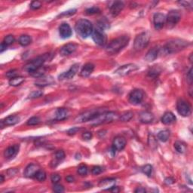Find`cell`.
<instances>
[{"label": "cell", "mask_w": 193, "mask_h": 193, "mask_svg": "<svg viewBox=\"0 0 193 193\" xmlns=\"http://www.w3.org/2000/svg\"><path fill=\"white\" fill-rule=\"evenodd\" d=\"M189 46V42L185 41L183 39H170L163 46L162 50L165 55H172V54L177 53V52L182 51Z\"/></svg>", "instance_id": "cell-1"}, {"label": "cell", "mask_w": 193, "mask_h": 193, "mask_svg": "<svg viewBox=\"0 0 193 193\" xmlns=\"http://www.w3.org/2000/svg\"><path fill=\"white\" fill-rule=\"evenodd\" d=\"M129 40V37L127 36H122L116 38L109 43L107 48H106V51H107V54L110 55H116V54L119 53L121 50H122L125 46H128Z\"/></svg>", "instance_id": "cell-2"}, {"label": "cell", "mask_w": 193, "mask_h": 193, "mask_svg": "<svg viewBox=\"0 0 193 193\" xmlns=\"http://www.w3.org/2000/svg\"><path fill=\"white\" fill-rule=\"evenodd\" d=\"M53 56L54 55H52V54L47 53L43 55H41V56L36 57V58L33 59L31 61H29L28 64H27L24 66V69L30 73V72L36 70V69L42 67L43 64H44L47 60H51Z\"/></svg>", "instance_id": "cell-3"}, {"label": "cell", "mask_w": 193, "mask_h": 193, "mask_svg": "<svg viewBox=\"0 0 193 193\" xmlns=\"http://www.w3.org/2000/svg\"><path fill=\"white\" fill-rule=\"evenodd\" d=\"M76 33L79 36L82 38H88L92 35L93 33V25L88 20H85V19H81V20H78L76 24Z\"/></svg>", "instance_id": "cell-4"}, {"label": "cell", "mask_w": 193, "mask_h": 193, "mask_svg": "<svg viewBox=\"0 0 193 193\" xmlns=\"http://www.w3.org/2000/svg\"><path fill=\"white\" fill-rule=\"evenodd\" d=\"M118 119V114L114 112H103L102 113L94 118L91 121V125L92 126H97L106 123H110L116 121Z\"/></svg>", "instance_id": "cell-5"}, {"label": "cell", "mask_w": 193, "mask_h": 193, "mask_svg": "<svg viewBox=\"0 0 193 193\" xmlns=\"http://www.w3.org/2000/svg\"><path fill=\"white\" fill-rule=\"evenodd\" d=\"M150 41V34L148 32H143L136 36L134 42V48L136 51H142L149 45Z\"/></svg>", "instance_id": "cell-6"}, {"label": "cell", "mask_w": 193, "mask_h": 193, "mask_svg": "<svg viewBox=\"0 0 193 193\" xmlns=\"http://www.w3.org/2000/svg\"><path fill=\"white\" fill-rule=\"evenodd\" d=\"M100 113H102L101 109H91V110L85 111V112L79 115V116L75 119V121H76V123H82L86 122V121H91Z\"/></svg>", "instance_id": "cell-7"}, {"label": "cell", "mask_w": 193, "mask_h": 193, "mask_svg": "<svg viewBox=\"0 0 193 193\" xmlns=\"http://www.w3.org/2000/svg\"><path fill=\"white\" fill-rule=\"evenodd\" d=\"M180 19H181V15H180V12L173 10V11H170L168 14V16L166 17V24H167L168 28L171 29L178 24Z\"/></svg>", "instance_id": "cell-8"}, {"label": "cell", "mask_w": 193, "mask_h": 193, "mask_svg": "<svg viewBox=\"0 0 193 193\" xmlns=\"http://www.w3.org/2000/svg\"><path fill=\"white\" fill-rule=\"evenodd\" d=\"M92 39L97 45L100 46H104L107 44V35L103 30L99 28H96L93 30Z\"/></svg>", "instance_id": "cell-9"}, {"label": "cell", "mask_w": 193, "mask_h": 193, "mask_svg": "<svg viewBox=\"0 0 193 193\" xmlns=\"http://www.w3.org/2000/svg\"><path fill=\"white\" fill-rule=\"evenodd\" d=\"M177 110L180 116L186 117L191 114V106L186 100H180L177 103Z\"/></svg>", "instance_id": "cell-10"}, {"label": "cell", "mask_w": 193, "mask_h": 193, "mask_svg": "<svg viewBox=\"0 0 193 193\" xmlns=\"http://www.w3.org/2000/svg\"><path fill=\"white\" fill-rule=\"evenodd\" d=\"M139 67L134 64H128L126 65H123L120 67L119 69H116L115 73L119 75L120 76H125L127 75H129L131 72H134L137 70Z\"/></svg>", "instance_id": "cell-11"}, {"label": "cell", "mask_w": 193, "mask_h": 193, "mask_svg": "<svg viewBox=\"0 0 193 193\" xmlns=\"http://www.w3.org/2000/svg\"><path fill=\"white\" fill-rule=\"evenodd\" d=\"M144 93L142 90L135 89L131 92L129 95V102L133 105L140 104L143 100Z\"/></svg>", "instance_id": "cell-12"}, {"label": "cell", "mask_w": 193, "mask_h": 193, "mask_svg": "<svg viewBox=\"0 0 193 193\" xmlns=\"http://www.w3.org/2000/svg\"><path fill=\"white\" fill-rule=\"evenodd\" d=\"M79 69V64H75L72 67L69 68V69L67 72H64V73L60 74L58 76L59 79L60 80H65V79H71L76 76V73L78 72Z\"/></svg>", "instance_id": "cell-13"}, {"label": "cell", "mask_w": 193, "mask_h": 193, "mask_svg": "<svg viewBox=\"0 0 193 193\" xmlns=\"http://www.w3.org/2000/svg\"><path fill=\"white\" fill-rule=\"evenodd\" d=\"M153 24L156 29H161L166 24V16L161 13H156L153 17Z\"/></svg>", "instance_id": "cell-14"}, {"label": "cell", "mask_w": 193, "mask_h": 193, "mask_svg": "<svg viewBox=\"0 0 193 193\" xmlns=\"http://www.w3.org/2000/svg\"><path fill=\"white\" fill-rule=\"evenodd\" d=\"M78 46L75 43H68V44L64 45L61 47L60 50V53L62 56H69V55L73 54L77 49Z\"/></svg>", "instance_id": "cell-15"}, {"label": "cell", "mask_w": 193, "mask_h": 193, "mask_svg": "<svg viewBox=\"0 0 193 193\" xmlns=\"http://www.w3.org/2000/svg\"><path fill=\"white\" fill-rule=\"evenodd\" d=\"M59 34L62 39H68L72 34V29L68 24L64 23L59 27Z\"/></svg>", "instance_id": "cell-16"}, {"label": "cell", "mask_w": 193, "mask_h": 193, "mask_svg": "<svg viewBox=\"0 0 193 193\" xmlns=\"http://www.w3.org/2000/svg\"><path fill=\"white\" fill-rule=\"evenodd\" d=\"M40 170V167L36 164H29L28 166L26 168L25 170H24V177H27V178H33L35 177L37 172Z\"/></svg>", "instance_id": "cell-17"}, {"label": "cell", "mask_w": 193, "mask_h": 193, "mask_svg": "<svg viewBox=\"0 0 193 193\" xmlns=\"http://www.w3.org/2000/svg\"><path fill=\"white\" fill-rule=\"evenodd\" d=\"M55 81H54L53 78L50 76H43L42 77L38 78L37 80L35 81V85L36 86L38 87H46L48 85H51L54 84Z\"/></svg>", "instance_id": "cell-18"}, {"label": "cell", "mask_w": 193, "mask_h": 193, "mask_svg": "<svg viewBox=\"0 0 193 193\" xmlns=\"http://www.w3.org/2000/svg\"><path fill=\"white\" fill-rule=\"evenodd\" d=\"M126 140L125 137L118 136L115 137L113 142H112V148L116 151H121L122 149H125V146H126Z\"/></svg>", "instance_id": "cell-19"}, {"label": "cell", "mask_w": 193, "mask_h": 193, "mask_svg": "<svg viewBox=\"0 0 193 193\" xmlns=\"http://www.w3.org/2000/svg\"><path fill=\"white\" fill-rule=\"evenodd\" d=\"M19 149H20V146L17 145V144H15V145L8 147L5 150L4 156L7 159H14L17 156V153H18Z\"/></svg>", "instance_id": "cell-20"}, {"label": "cell", "mask_w": 193, "mask_h": 193, "mask_svg": "<svg viewBox=\"0 0 193 193\" xmlns=\"http://www.w3.org/2000/svg\"><path fill=\"white\" fill-rule=\"evenodd\" d=\"M19 121H20V117L17 115H12L2 120L1 126L2 128H3V126H11L17 124Z\"/></svg>", "instance_id": "cell-21"}, {"label": "cell", "mask_w": 193, "mask_h": 193, "mask_svg": "<svg viewBox=\"0 0 193 193\" xmlns=\"http://www.w3.org/2000/svg\"><path fill=\"white\" fill-rule=\"evenodd\" d=\"M139 119L140 122L143 124H149V123H152L154 120V115L148 111H143L139 115Z\"/></svg>", "instance_id": "cell-22"}, {"label": "cell", "mask_w": 193, "mask_h": 193, "mask_svg": "<svg viewBox=\"0 0 193 193\" xmlns=\"http://www.w3.org/2000/svg\"><path fill=\"white\" fill-rule=\"evenodd\" d=\"M125 5L122 2H115L112 5V6L110 7V13L112 14V15L113 17L117 16V15H119L120 12L122 11Z\"/></svg>", "instance_id": "cell-23"}, {"label": "cell", "mask_w": 193, "mask_h": 193, "mask_svg": "<svg viewBox=\"0 0 193 193\" xmlns=\"http://www.w3.org/2000/svg\"><path fill=\"white\" fill-rule=\"evenodd\" d=\"M94 69V65L91 63H88L83 66L82 69L80 72V76L84 78L88 77L93 72Z\"/></svg>", "instance_id": "cell-24"}, {"label": "cell", "mask_w": 193, "mask_h": 193, "mask_svg": "<svg viewBox=\"0 0 193 193\" xmlns=\"http://www.w3.org/2000/svg\"><path fill=\"white\" fill-rule=\"evenodd\" d=\"M159 47H154V48H151L149 51L147 53L145 59L148 62H152L156 60L159 56Z\"/></svg>", "instance_id": "cell-25"}, {"label": "cell", "mask_w": 193, "mask_h": 193, "mask_svg": "<svg viewBox=\"0 0 193 193\" xmlns=\"http://www.w3.org/2000/svg\"><path fill=\"white\" fill-rule=\"evenodd\" d=\"M116 184V180L112 178L104 179L99 183V186L102 188L104 190H109L112 187H113Z\"/></svg>", "instance_id": "cell-26"}, {"label": "cell", "mask_w": 193, "mask_h": 193, "mask_svg": "<svg viewBox=\"0 0 193 193\" xmlns=\"http://www.w3.org/2000/svg\"><path fill=\"white\" fill-rule=\"evenodd\" d=\"M69 116L68 109L66 108H58L55 112V119L56 121H63Z\"/></svg>", "instance_id": "cell-27"}, {"label": "cell", "mask_w": 193, "mask_h": 193, "mask_svg": "<svg viewBox=\"0 0 193 193\" xmlns=\"http://www.w3.org/2000/svg\"><path fill=\"white\" fill-rule=\"evenodd\" d=\"M176 121V116L170 112H167L163 115L161 118V122L164 125H171Z\"/></svg>", "instance_id": "cell-28"}, {"label": "cell", "mask_w": 193, "mask_h": 193, "mask_svg": "<svg viewBox=\"0 0 193 193\" xmlns=\"http://www.w3.org/2000/svg\"><path fill=\"white\" fill-rule=\"evenodd\" d=\"M19 44L22 46H27L32 42V38L28 35H22L19 38Z\"/></svg>", "instance_id": "cell-29"}, {"label": "cell", "mask_w": 193, "mask_h": 193, "mask_svg": "<svg viewBox=\"0 0 193 193\" xmlns=\"http://www.w3.org/2000/svg\"><path fill=\"white\" fill-rule=\"evenodd\" d=\"M24 80H25V79L23 76H16V77L12 78V79L9 80V85L13 87L19 86V85H20L24 82Z\"/></svg>", "instance_id": "cell-30"}, {"label": "cell", "mask_w": 193, "mask_h": 193, "mask_svg": "<svg viewBox=\"0 0 193 193\" xmlns=\"http://www.w3.org/2000/svg\"><path fill=\"white\" fill-rule=\"evenodd\" d=\"M170 131L168 130H163L158 134V139L161 142H167L169 139Z\"/></svg>", "instance_id": "cell-31"}, {"label": "cell", "mask_w": 193, "mask_h": 193, "mask_svg": "<svg viewBox=\"0 0 193 193\" xmlns=\"http://www.w3.org/2000/svg\"><path fill=\"white\" fill-rule=\"evenodd\" d=\"M174 148L179 153H184L186 151V146L182 141H176L174 143Z\"/></svg>", "instance_id": "cell-32"}, {"label": "cell", "mask_w": 193, "mask_h": 193, "mask_svg": "<svg viewBox=\"0 0 193 193\" xmlns=\"http://www.w3.org/2000/svg\"><path fill=\"white\" fill-rule=\"evenodd\" d=\"M46 72V69L45 67H41L40 68L36 69V70L33 71V72H30L31 76H33V77H35L36 78V79H38V78H40L42 77V76H43L45 75V72Z\"/></svg>", "instance_id": "cell-33"}, {"label": "cell", "mask_w": 193, "mask_h": 193, "mask_svg": "<svg viewBox=\"0 0 193 193\" xmlns=\"http://www.w3.org/2000/svg\"><path fill=\"white\" fill-rule=\"evenodd\" d=\"M134 116V113L131 111H128V112H125L123 114L121 115V116L119 117V119L121 121H129Z\"/></svg>", "instance_id": "cell-34"}, {"label": "cell", "mask_w": 193, "mask_h": 193, "mask_svg": "<svg viewBox=\"0 0 193 193\" xmlns=\"http://www.w3.org/2000/svg\"><path fill=\"white\" fill-rule=\"evenodd\" d=\"M35 178L39 182H44L46 179V173L43 170L40 169L35 176Z\"/></svg>", "instance_id": "cell-35"}, {"label": "cell", "mask_w": 193, "mask_h": 193, "mask_svg": "<svg viewBox=\"0 0 193 193\" xmlns=\"http://www.w3.org/2000/svg\"><path fill=\"white\" fill-rule=\"evenodd\" d=\"M109 27V23L107 21L106 19H102V20H99L97 23V28L104 30L105 29H108Z\"/></svg>", "instance_id": "cell-36"}, {"label": "cell", "mask_w": 193, "mask_h": 193, "mask_svg": "<svg viewBox=\"0 0 193 193\" xmlns=\"http://www.w3.org/2000/svg\"><path fill=\"white\" fill-rule=\"evenodd\" d=\"M143 173H145L147 177H150L152 172V166L150 164H146L142 168Z\"/></svg>", "instance_id": "cell-37"}, {"label": "cell", "mask_w": 193, "mask_h": 193, "mask_svg": "<svg viewBox=\"0 0 193 193\" xmlns=\"http://www.w3.org/2000/svg\"><path fill=\"white\" fill-rule=\"evenodd\" d=\"M100 12V8H97V7H91V8L86 9V11H85V13L88 15H96V14H99Z\"/></svg>", "instance_id": "cell-38"}, {"label": "cell", "mask_w": 193, "mask_h": 193, "mask_svg": "<svg viewBox=\"0 0 193 193\" xmlns=\"http://www.w3.org/2000/svg\"><path fill=\"white\" fill-rule=\"evenodd\" d=\"M65 159V152L63 150H58L55 152V159L57 162L61 161Z\"/></svg>", "instance_id": "cell-39"}, {"label": "cell", "mask_w": 193, "mask_h": 193, "mask_svg": "<svg viewBox=\"0 0 193 193\" xmlns=\"http://www.w3.org/2000/svg\"><path fill=\"white\" fill-rule=\"evenodd\" d=\"M88 167L85 164H81L78 168V173L81 176H85L88 173Z\"/></svg>", "instance_id": "cell-40"}, {"label": "cell", "mask_w": 193, "mask_h": 193, "mask_svg": "<svg viewBox=\"0 0 193 193\" xmlns=\"http://www.w3.org/2000/svg\"><path fill=\"white\" fill-rule=\"evenodd\" d=\"M40 123V119L38 116H33V117L30 118L28 121H27V124L28 125H39Z\"/></svg>", "instance_id": "cell-41"}, {"label": "cell", "mask_w": 193, "mask_h": 193, "mask_svg": "<svg viewBox=\"0 0 193 193\" xmlns=\"http://www.w3.org/2000/svg\"><path fill=\"white\" fill-rule=\"evenodd\" d=\"M43 95V92L42 91H33L31 92L29 94V98L30 99H35L38 98V97H42Z\"/></svg>", "instance_id": "cell-42"}, {"label": "cell", "mask_w": 193, "mask_h": 193, "mask_svg": "<svg viewBox=\"0 0 193 193\" xmlns=\"http://www.w3.org/2000/svg\"><path fill=\"white\" fill-rule=\"evenodd\" d=\"M15 36H12V35H8V36H6L4 39V42L6 43L7 46H10V45L13 44L15 42Z\"/></svg>", "instance_id": "cell-43"}, {"label": "cell", "mask_w": 193, "mask_h": 193, "mask_svg": "<svg viewBox=\"0 0 193 193\" xmlns=\"http://www.w3.org/2000/svg\"><path fill=\"white\" fill-rule=\"evenodd\" d=\"M149 144L151 147L155 148L157 147V141H156V139L153 135H149Z\"/></svg>", "instance_id": "cell-44"}, {"label": "cell", "mask_w": 193, "mask_h": 193, "mask_svg": "<svg viewBox=\"0 0 193 193\" xmlns=\"http://www.w3.org/2000/svg\"><path fill=\"white\" fill-rule=\"evenodd\" d=\"M53 191L57 193H62L64 192V187L62 185H60V184L55 183L53 187Z\"/></svg>", "instance_id": "cell-45"}, {"label": "cell", "mask_w": 193, "mask_h": 193, "mask_svg": "<svg viewBox=\"0 0 193 193\" xmlns=\"http://www.w3.org/2000/svg\"><path fill=\"white\" fill-rule=\"evenodd\" d=\"M42 7V2L39 1H33L30 4V8L33 10L39 9Z\"/></svg>", "instance_id": "cell-46"}, {"label": "cell", "mask_w": 193, "mask_h": 193, "mask_svg": "<svg viewBox=\"0 0 193 193\" xmlns=\"http://www.w3.org/2000/svg\"><path fill=\"white\" fill-rule=\"evenodd\" d=\"M60 180H61V177L59 174H57V173H54L51 176V182L55 184L58 183L59 181H60Z\"/></svg>", "instance_id": "cell-47"}, {"label": "cell", "mask_w": 193, "mask_h": 193, "mask_svg": "<svg viewBox=\"0 0 193 193\" xmlns=\"http://www.w3.org/2000/svg\"><path fill=\"white\" fill-rule=\"evenodd\" d=\"M102 171H103L102 168L100 166H94L91 170L92 174H94V175L100 174V173H102Z\"/></svg>", "instance_id": "cell-48"}, {"label": "cell", "mask_w": 193, "mask_h": 193, "mask_svg": "<svg viewBox=\"0 0 193 193\" xmlns=\"http://www.w3.org/2000/svg\"><path fill=\"white\" fill-rule=\"evenodd\" d=\"M6 76H7V77L8 78V79H12V78L14 77H16L17 76V70L16 69H11V70L8 71V72H6Z\"/></svg>", "instance_id": "cell-49"}, {"label": "cell", "mask_w": 193, "mask_h": 193, "mask_svg": "<svg viewBox=\"0 0 193 193\" xmlns=\"http://www.w3.org/2000/svg\"><path fill=\"white\" fill-rule=\"evenodd\" d=\"M76 12V9H70L69 11H65V12H63L61 15H60L59 16L62 17V16H71V15H74L75 13Z\"/></svg>", "instance_id": "cell-50"}, {"label": "cell", "mask_w": 193, "mask_h": 193, "mask_svg": "<svg viewBox=\"0 0 193 193\" xmlns=\"http://www.w3.org/2000/svg\"><path fill=\"white\" fill-rule=\"evenodd\" d=\"M81 137H82V138L85 140H89L92 138V134L89 131L84 132V133L82 134V135H81Z\"/></svg>", "instance_id": "cell-51"}, {"label": "cell", "mask_w": 193, "mask_h": 193, "mask_svg": "<svg viewBox=\"0 0 193 193\" xmlns=\"http://www.w3.org/2000/svg\"><path fill=\"white\" fill-rule=\"evenodd\" d=\"M192 80H193L192 68H191L190 69H189V72H188V73H187V81L189 83V84L192 85Z\"/></svg>", "instance_id": "cell-52"}, {"label": "cell", "mask_w": 193, "mask_h": 193, "mask_svg": "<svg viewBox=\"0 0 193 193\" xmlns=\"http://www.w3.org/2000/svg\"><path fill=\"white\" fill-rule=\"evenodd\" d=\"M160 73V71L158 70L157 68H153L151 69L150 71L149 72V75L150 76H153V77H156Z\"/></svg>", "instance_id": "cell-53"}, {"label": "cell", "mask_w": 193, "mask_h": 193, "mask_svg": "<svg viewBox=\"0 0 193 193\" xmlns=\"http://www.w3.org/2000/svg\"><path fill=\"white\" fill-rule=\"evenodd\" d=\"M179 4H180L182 7H192V2H186V1H180L179 2Z\"/></svg>", "instance_id": "cell-54"}, {"label": "cell", "mask_w": 193, "mask_h": 193, "mask_svg": "<svg viewBox=\"0 0 193 193\" xmlns=\"http://www.w3.org/2000/svg\"><path fill=\"white\" fill-rule=\"evenodd\" d=\"M175 180L173 178V177H168V178L165 179L164 182L167 184V185H170V184L174 183Z\"/></svg>", "instance_id": "cell-55"}, {"label": "cell", "mask_w": 193, "mask_h": 193, "mask_svg": "<svg viewBox=\"0 0 193 193\" xmlns=\"http://www.w3.org/2000/svg\"><path fill=\"white\" fill-rule=\"evenodd\" d=\"M79 131V128H72L71 129H69L68 131V134L69 135H74L75 134L77 133L78 131Z\"/></svg>", "instance_id": "cell-56"}, {"label": "cell", "mask_w": 193, "mask_h": 193, "mask_svg": "<svg viewBox=\"0 0 193 193\" xmlns=\"http://www.w3.org/2000/svg\"><path fill=\"white\" fill-rule=\"evenodd\" d=\"M17 170H15V168H11V169H9L8 170V174L9 175V176H14V175H15L17 173Z\"/></svg>", "instance_id": "cell-57"}, {"label": "cell", "mask_w": 193, "mask_h": 193, "mask_svg": "<svg viewBox=\"0 0 193 193\" xmlns=\"http://www.w3.org/2000/svg\"><path fill=\"white\" fill-rule=\"evenodd\" d=\"M7 45L6 44V43L4 42H2L1 43V46H0V52H1V53H2L3 51H5V50H6L7 49Z\"/></svg>", "instance_id": "cell-58"}, {"label": "cell", "mask_w": 193, "mask_h": 193, "mask_svg": "<svg viewBox=\"0 0 193 193\" xmlns=\"http://www.w3.org/2000/svg\"><path fill=\"white\" fill-rule=\"evenodd\" d=\"M134 192H136V193H144V192H147V191H146L145 188H143V187H138L136 189V190L134 191Z\"/></svg>", "instance_id": "cell-59"}, {"label": "cell", "mask_w": 193, "mask_h": 193, "mask_svg": "<svg viewBox=\"0 0 193 193\" xmlns=\"http://www.w3.org/2000/svg\"><path fill=\"white\" fill-rule=\"evenodd\" d=\"M66 180H67L68 182H74L75 178L72 176H71V175H69V176H67V177H66Z\"/></svg>", "instance_id": "cell-60"}, {"label": "cell", "mask_w": 193, "mask_h": 193, "mask_svg": "<svg viewBox=\"0 0 193 193\" xmlns=\"http://www.w3.org/2000/svg\"><path fill=\"white\" fill-rule=\"evenodd\" d=\"M0 177H1V180H0V181H1V183H2V182H4V176H3L2 174H1L0 175Z\"/></svg>", "instance_id": "cell-61"}, {"label": "cell", "mask_w": 193, "mask_h": 193, "mask_svg": "<svg viewBox=\"0 0 193 193\" xmlns=\"http://www.w3.org/2000/svg\"><path fill=\"white\" fill-rule=\"evenodd\" d=\"M192 54H191L190 57H189V60H190V62H191V63L192 62Z\"/></svg>", "instance_id": "cell-62"}]
</instances>
